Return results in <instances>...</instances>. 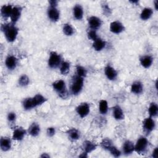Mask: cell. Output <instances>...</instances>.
I'll use <instances>...</instances> for the list:
<instances>
[{"mask_svg": "<svg viewBox=\"0 0 158 158\" xmlns=\"http://www.w3.org/2000/svg\"><path fill=\"white\" fill-rule=\"evenodd\" d=\"M29 82H30V79L26 75H22L19 79V84L21 86H27L29 84Z\"/></svg>", "mask_w": 158, "mask_h": 158, "instance_id": "obj_35", "label": "cell"}, {"mask_svg": "<svg viewBox=\"0 0 158 158\" xmlns=\"http://www.w3.org/2000/svg\"><path fill=\"white\" fill-rule=\"evenodd\" d=\"M135 151V145L130 140H127L123 145V151L125 154L128 155Z\"/></svg>", "mask_w": 158, "mask_h": 158, "instance_id": "obj_18", "label": "cell"}, {"mask_svg": "<svg viewBox=\"0 0 158 158\" xmlns=\"http://www.w3.org/2000/svg\"><path fill=\"white\" fill-rule=\"evenodd\" d=\"M110 153L115 157H120V155H121V152L120 151L114 146H112L108 150Z\"/></svg>", "mask_w": 158, "mask_h": 158, "instance_id": "obj_36", "label": "cell"}, {"mask_svg": "<svg viewBox=\"0 0 158 158\" xmlns=\"http://www.w3.org/2000/svg\"><path fill=\"white\" fill-rule=\"evenodd\" d=\"M7 119L10 122H14L16 119V114L13 112H10L7 115Z\"/></svg>", "mask_w": 158, "mask_h": 158, "instance_id": "obj_39", "label": "cell"}, {"mask_svg": "<svg viewBox=\"0 0 158 158\" xmlns=\"http://www.w3.org/2000/svg\"><path fill=\"white\" fill-rule=\"evenodd\" d=\"M154 6H155L156 10H157V1H154Z\"/></svg>", "mask_w": 158, "mask_h": 158, "instance_id": "obj_44", "label": "cell"}, {"mask_svg": "<svg viewBox=\"0 0 158 158\" xmlns=\"http://www.w3.org/2000/svg\"><path fill=\"white\" fill-rule=\"evenodd\" d=\"M28 134L30 135L31 136H33V137L37 136L40 133V125L36 122L31 123V125L28 128Z\"/></svg>", "mask_w": 158, "mask_h": 158, "instance_id": "obj_20", "label": "cell"}, {"mask_svg": "<svg viewBox=\"0 0 158 158\" xmlns=\"http://www.w3.org/2000/svg\"><path fill=\"white\" fill-rule=\"evenodd\" d=\"M5 64L9 70H14L17 67V59L13 55H9L6 59Z\"/></svg>", "mask_w": 158, "mask_h": 158, "instance_id": "obj_13", "label": "cell"}, {"mask_svg": "<svg viewBox=\"0 0 158 158\" xmlns=\"http://www.w3.org/2000/svg\"><path fill=\"white\" fill-rule=\"evenodd\" d=\"M124 29V26L119 21H114L110 24V30L113 33L119 34L122 33Z\"/></svg>", "mask_w": 158, "mask_h": 158, "instance_id": "obj_9", "label": "cell"}, {"mask_svg": "<svg viewBox=\"0 0 158 158\" xmlns=\"http://www.w3.org/2000/svg\"><path fill=\"white\" fill-rule=\"evenodd\" d=\"M33 98L36 107L40 106L47 101V98H46L44 96H43L41 94H37Z\"/></svg>", "mask_w": 158, "mask_h": 158, "instance_id": "obj_30", "label": "cell"}, {"mask_svg": "<svg viewBox=\"0 0 158 158\" xmlns=\"http://www.w3.org/2000/svg\"><path fill=\"white\" fill-rule=\"evenodd\" d=\"M88 25L91 30H96L101 27L102 25V21L98 17L91 16L88 19Z\"/></svg>", "mask_w": 158, "mask_h": 158, "instance_id": "obj_8", "label": "cell"}, {"mask_svg": "<svg viewBox=\"0 0 158 158\" xmlns=\"http://www.w3.org/2000/svg\"><path fill=\"white\" fill-rule=\"evenodd\" d=\"M148 112L149 114V117H154L157 116L158 114V106L156 103L151 102L148 108Z\"/></svg>", "mask_w": 158, "mask_h": 158, "instance_id": "obj_28", "label": "cell"}, {"mask_svg": "<svg viewBox=\"0 0 158 158\" xmlns=\"http://www.w3.org/2000/svg\"><path fill=\"white\" fill-rule=\"evenodd\" d=\"M153 14V10L150 7H145L144 8L141 14H140V18L143 20H147L149 19Z\"/></svg>", "mask_w": 158, "mask_h": 158, "instance_id": "obj_27", "label": "cell"}, {"mask_svg": "<svg viewBox=\"0 0 158 158\" xmlns=\"http://www.w3.org/2000/svg\"><path fill=\"white\" fill-rule=\"evenodd\" d=\"M87 154L88 153H86V152H83L81 155H80L79 156V157H82V158H85V157H88V155H87Z\"/></svg>", "mask_w": 158, "mask_h": 158, "instance_id": "obj_43", "label": "cell"}, {"mask_svg": "<svg viewBox=\"0 0 158 158\" xmlns=\"http://www.w3.org/2000/svg\"><path fill=\"white\" fill-rule=\"evenodd\" d=\"M41 157H49V156L46 155V154H43V155H41Z\"/></svg>", "mask_w": 158, "mask_h": 158, "instance_id": "obj_45", "label": "cell"}, {"mask_svg": "<svg viewBox=\"0 0 158 158\" xmlns=\"http://www.w3.org/2000/svg\"><path fill=\"white\" fill-rule=\"evenodd\" d=\"M130 2H131V3H133V4H135V3H138V1H130Z\"/></svg>", "mask_w": 158, "mask_h": 158, "instance_id": "obj_46", "label": "cell"}, {"mask_svg": "<svg viewBox=\"0 0 158 158\" xmlns=\"http://www.w3.org/2000/svg\"><path fill=\"white\" fill-rule=\"evenodd\" d=\"M0 147L2 151H7L11 148V140L9 138L4 136L0 139Z\"/></svg>", "mask_w": 158, "mask_h": 158, "instance_id": "obj_15", "label": "cell"}, {"mask_svg": "<svg viewBox=\"0 0 158 158\" xmlns=\"http://www.w3.org/2000/svg\"><path fill=\"white\" fill-rule=\"evenodd\" d=\"M76 72H77V75L84 78L86 76L87 74V70L83 66L78 65L76 67Z\"/></svg>", "mask_w": 158, "mask_h": 158, "instance_id": "obj_33", "label": "cell"}, {"mask_svg": "<svg viewBox=\"0 0 158 158\" xmlns=\"http://www.w3.org/2000/svg\"><path fill=\"white\" fill-rule=\"evenodd\" d=\"M62 58L60 54L55 51H51L48 59V65L51 69H56L60 65Z\"/></svg>", "mask_w": 158, "mask_h": 158, "instance_id": "obj_5", "label": "cell"}, {"mask_svg": "<svg viewBox=\"0 0 158 158\" xmlns=\"http://www.w3.org/2000/svg\"><path fill=\"white\" fill-rule=\"evenodd\" d=\"M49 4L50 5V7H56L57 6L58 2L56 0H51V1H49Z\"/></svg>", "mask_w": 158, "mask_h": 158, "instance_id": "obj_41", "label": "cell"}, {"mask_svg": "<svg viewBox=\"0 0 158 158\" xmlns=\"http://www.w3.org/2000/svg\"><path fill=\"white\" fill-rule=\"evenodd\" d=\"M97 145L94 144V143L89 141V140H85L83 141L82 144V148L83 150V152L86 153H90L94 150L96 149Z\"/></svg>", "mask_w": 158, "mask_h": 158, "instance_id": "obj_16", "label": "cell"}, {"mask_svg": "<svg viewBox=\"0 0 158 158\" xmlns=\"http://www.w3.org/2000/svg\"><path fill=\"white\" fill-rule=\"evenodd\" d=\"M152 156L154 158H157V148H156L154 149V150L152 152Z\"/></svg>", "mask_w": 158, "mask_h": 158, "instance_id": "obj_42", "label": "cell"}, {"mask_svg": "<svg viewBox=\"0 0 158 158\" xmlns=\"http://www.w3.org/2000/svg\"><path fill=\"white\" fill-rule=\"evenodd\" d=\"M143 91V86L142 83L140 81H136L133 82L131 86V93L135 94H139Z\"/></svg>", "mask_w": 158, "mask_h": 158, "instance_id": "obj_21", "label": "cell"}, {"mask_svg": "<svg viewBox=\"0 0 158 158\" xmlns=\"http://www.w3.org/2000/svg\"><path fill=\"white\" fill-rule=\"evenodd\" d=\"M26 134V130L22 127L15 128L12 134V139L16 141H21L23 139Z\"/></svg>", "mask_w": 158, "mask_h": 158, "instance_id": "obj_14", "label": "cell"}, {"mask_svg": "<svg viewBox=\"0 0 158 158\" xmlns=\"http://www.w3.org/2000/svg\"><path fill=\"white\" fill-rule=\"evenodd\" d=\"M13 7L11 5H4L1 9V14L3 18L10 17L12 14Z\"/></svg>", "mask_w": 158, "mask_h": 158, "instance_id": "obj_23", "label": "cell"}, {"mask_svg": "<svg viewBox=\"0 0 158 158\" xmlns=\"http://www.w3.org/2000/svg\"><path fill=\"white\" fill-rule=\"evenodd\" d=\"M102 10L103 14L106 16H109L112 13V10L109 7V5L106 2H104L102 4Z\"/></svg>", "mask_w": 158, "mask_h": 158, "instance_id": "obj_37", "label": "cell"}, {"mask_svg": "<svg viewBox=\"0 0 158 158\" xmlns=\"http://www.w3.org/2000/svg\"><path fill=\"white\" fill-rule=\"evenodd\" d=\"M104 73L109 80H115L117 77V72L114 68L110 65H107L104 69Z\"/></svg>", "mask_w": 158, "mask_h": 158, "instance_id": "obj_11", "label": "cell"}, {"mask_svg": "<svg viewBox=\"0 0 158 158\" xmlns=\"http://www.w3.org/2000/svg\"><path fill=\"white\" fill-rule=\"evenodd\" d=\"M73 16L77 20H81L83 17V9L81 5L76 4L73 9Z\"/></svg>", "mask_w": 158, "mask_h": 158, "instance_id": "obj_22", "label": "cell"}, {"mask_svg": "<svg viewBox=\"0 0 158 158\" xmlns=\"http://www.w3.org/2000/svg\"><path fill=\"white\" fill-rule=\"evenodd\" d=\"M90 111V106L86 102H83L76 107V112L81 118L86 117Z\"/></svg>", "mask_w": 158, "mask_h": 158, "instance_id": "obj_7", "label": "cell"}, {"mask_svg": "<svg viewBox=\"0 0 158 158\" xmlns=\"http://www.w3.org/2000/svg\"><path fill=\"white\" fill-rule=\"evenodd\" d=\"M22 8L20 6H15L13 7L12 14L10 15L11 23L14 24L19 20L22 14Z\"/></svg>", "mask_w": 158, "mask_h": 158, "instance_id": "obj_10", "label": "cell"}, {"mask_svg": "<svg viewBox=\"0 0 158 158\" xmlns=\"http://www.w3.org/2000/svg\"><path fill=\"white\" fill-rule=\"evenodd\" d=\"M48 16L52 22H56L59 19L60 13L56 7H50L48 10Z\"/></svg>", "mask_w": 158, "mask_h": 158, "instance_id": "obj_12", "label": "cell"}, {"mask_svg": "<svg viewBox=\"0 0 158 158\" xmlns=\"http://www.w3.org/2000/svg\"><path fill=\"white\" fill-rule=\"evenodd\" d=\"M67 133L68 135L69 138L71 141H77L80 137V131L77 128H72L70 129H69L67 131Z\"/></svg>", "mask_w": 158, "mask_h": 158, "instance_id": "obj_19", "label": "cell"}, {"mask_svg": "<svg viewBox=\"0 0 158 158\" xmlns=\"http://www.w3.org/2000/svg\"><path fill=\"white\" fill-rule=\"evenodd\" d=\"M106 43L103 40L98 38L95 41H93V48L95 51H100L106 47Z\"/></svg>", "mask_w": 158, "mask_h": 158, "instance_id": "obj_26", "label": "cell"}, {"mask_svg": "<svg viewBox=\"0 0 158 158\" xmlns=\"http://www.w3.org/2000/svg\"><path fill=\"white\" fill-rule=\"evenodd\" d=\"M143 127L144 131L146 133L149 134L151 132H152L156 127V123L152 117H149L146 118L143 122Z\"/></svg>", "mask_w": 158, "mask_h": 158, "instance_id": "obj_6", "label": "cell"}, {"mask_svg": "<svg viewBox=\"0 0 158 158\" xmlns=\"http://www.w3.org/2000/svg\"><path fill=\"white\" fill-rule=\"evenodd\" d=\"M149 142L146 138L140 137L135 145V151L139 154H144L148 150Z\"/></svg>", "mask_w": 158, "mask_h": 158, "instance_id": "obj_4", "label": "cell"}, {"mask_svg": "<svg viewBox=\"0 0 158 158\" xmlns=\"http://www.w3.org/2000/svg\"><path fill=\"white\" fill-rule=\"evenodd\" d=\"M87 35H88V38L89 40H92V41H95L97 38H98L96 30H91H91L88 32Z\"/></svg>", "mask_w": 158, "mask_h": 158, "instance_id": "obj_38", "label": "cell"}, {"mask_svg": "<svg viewBox=\"0 0 158 158\" xmlns=\"http://www.w3.org/2000/svg\"><path fill=\"white\" fill-rule=\"evenodd\" d=\"M47 135L49 137L53 136L56 133V129L54 127H48L46 131Z\"/></svg>", "mask_w": 158, "mask_h": 158, "instance_id": "obj_40", "label": "cell"}, {"mask_svg": "<svg viewBox=\"0 0 158 158\" xmlns=\"http://www.w3.org/2000/svg\"><path fill=\"white\" fill-rule=\"evenodd\" d=\"M139 61H140L141 65L144 68L148 69L151 66L152 62H153V58L151 56L144 55V56H142L141 57H140Z\"/></svg>", "mask_w": 158, "mask_h": 158, "instance_id": "obj_17", "label": "cell"}, {"mask_svg": "<svg viewBox=\"0 0 158 158\" xmlns=\"http://www.w3.org/2000/svg\"><path fill=\"white\" fill-rule=\"evenodd\" d=\"M22 105H23V109L26 110H31V109H33L34 107H36V105H35V103L33 97L25 98L23 101Z\"/></svg>", "mask_w": 158, "mask_h": 158, "instance_id": "obj_24", "label": "cell"}, {"mask_svg": "<svg viewBox=\"0 0 158 158\" xmlns=\"http://www.w3.org/2000/svg\"><path fill=\"white\" fill-rule=\"evenodd\" d=\"M70 69V64L69 62L67 61L62 62L60 65V72L62 75H67Z\"/></svg>", "mask_w": 158, "mask_h": 158, "instance_id": "obj_29", "label": "cell"}, {"mask_svg": "<svg viewBox=\"0 0 158 158\" xmlns=\"http://www.w3.org/2000/svg\"><path fill=\"white\" fill-rule=\"evenodd\" d=\"M112 146V143L111 140L109 138H104L102 140L101 142V146L106 149V150H109V149Z\"/></svg>", "mask_w": 158, "mask_h": 158, "instance_id": "obj_34", "label": "cell"}, {"mask_svg": "<svg viewBox=\"0 0 158 158\" xmlns=\"http://www.w3.org/2000/svg\"><path fill=\"white\" fill-rule=\"evenodd\" d=\"M52 88L61 98L66 99L68 97L69 93L66 88L65 83L64 80H59L54 81L52 83Z\"/></svg>", "mask_w": 158, "mask_h": 158, "instance_id": "obj_2", "label": "cell"}, {"mask_svg": "<svg viewBox=\"0 0 158 158\" xmlns=\"http://www.w3.org/2000/svg\"><path fill=\"white\" fill-rule=\"evenodd\" d=\"M113 116L117 120H121L124 118L123 112L119 106H115L113 107Z\"/></svg>", "mask_w": 158, "mask_h": 158, "instance_id": "obj_25", "label": "cell"}, {"mask_svg": "<svg viewBox=\"0 0 158 158\" xmlns=\"http://www.w3.org/2000/svg\"><path fill=\"white\" fill-rule=\"evenodd\" d=\"M99 110L101 114H106L108 110V103L106 100H101L99 104Z\"/></svg>", "mask_w": 158, "mask_h": 158, "instance_id": "obj_32", "label": "cell"}, {"mask_svg": "<svg viewBox=\"0 0 158 158\" xmlns=\"http://www.w3.org/2000/svg\"><path fill=\"white\" fill-rule=\"evenodd\" d=\"M63 33L66 36H72L74 33V29L72 26L69 23H65L62 28Z\"/></svg>", "mask_w": 158, "mask_h": 158, "instance_id": "obj_31", "label": "cell"}, {"mask_svg": "<svg viewBox=\"0 0 158 158\" xmlns=\"http://www.w3.org/2000/svg\"><path fill=\"white\" fill-rule=\"evenodd\" d=\"M84 79L82 77H80L78 75L75 76L73 79L72 85H71V92L73 95L78 94L83 86Z\"/></svg>", "mask_w": 158, "mask_h": 158, "instance_id": "obj_3", "label": "cell"}, {"mask_svg": "<svg viewBox=\"0 0 158 158\" xmlns=\"http://www.w3.org/2000/svg\"><path fill=\"white\" fill-rule=\"evenodd\" d=\"M1 30L4 32L8 42L14 41L17 36L19 29L13 23H5L1 25Z\"/></svg>", "mask_w": 158, "mask_h": 158, "instance_id": "obj_1", "label": "cell"}]
</instances>
